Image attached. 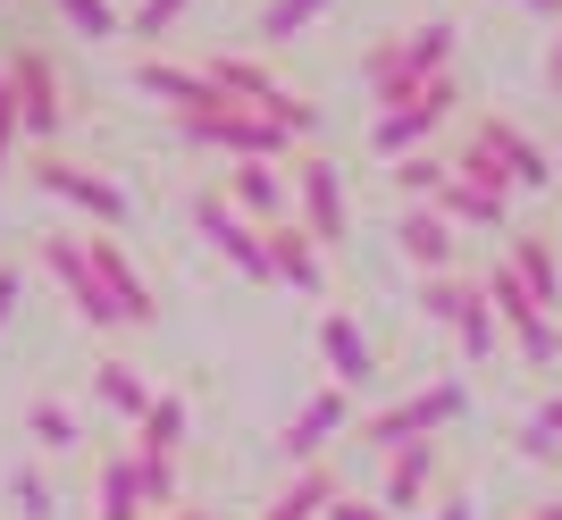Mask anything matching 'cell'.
Listing matches in <instances>:
<instances>
[{"mask_svg": "<svg viewBox=\"0 0 562 520\" xmlns=\"http://www.w3.org/2000/svg\"><path fill=\"white\" fill-rule=\"evenodd\" d=\"M453 43H462V25H453V18H420L412 34L370 43V50H361V84H370V101H378V110H395V101H412L420 84L453 76Z\"/></svg>", "mask_w": 562, "mask_h": 520, "instance_id": "6da1fadb", "label": "cell"}, {"mask_svg": "<svg viewBox=\"0 0 562 520\" xmlns=\"http://www.w3.org/2000/svg\"><path fill=\"white\" fill-rule=\"evenodd\" d=\"M462 411H470V386L437 378V386H420V395L370 411V420H361V445H370V453H403V445H420V437H437V428H453Z\"/></svg>", "mask_w": 562, "mask_h": 520, "instance_id": "7a4b0ae2", "label": "cell"}, {"mask_svg": "<svg viewBox=\"0 0 562 520\" xmlns=\"http://www.w3.org/2000/svg\"><path fill=\"white\" fill-rule=\"evenodd\" d=\"M9 101H18V126L25 143H59V126H68V84H59V59H50L43 43H18L9 50Z\"/></svg>", "mask_w": 562, "mask_h": 520, "instance_id": "3957f363", "label": "cell"}, {"mask_svg": "<svg viewBox=\"0 0 562 520\" xmlns=\"http://www.w3.org/2000/svg\"><path fill=\"white\" fill-rule=\"evenodd\" d=\"M34 185L50 193V202H68L76 218H85V227H126V185H117V177H101L93 160H68V151H43V160H34Z\"/></svg>", "mask_w": 562, "mask_h": 520, "instance_id": "277c9868", "label": "cell"}, {"mask_svg": "<svg viewBox=\"0 0 562 520\" xmlns=\"http://www.w3.org/2000/svg\"><path fill=\"white\" fill-rule=\"evenodd\" d=\"M453 101H462V84L437 76V84H420L412 101L378 110V118H370V151H378V160H412V151H428V135L453 118Z\"/></svg>", "mask_w": 562, "mask_h": 520, "instance_id": "5b68a950", "label": "cell"}, {"mask_svg": "<svg viewBox=\"0 0 562 520\" xmlns=\"http://www.w3.org/2000/svg\"><path fill=\"white\" fill-rule=\"evenodd\" d=\"M193 236L211 244L227 269H244L252 285H278V278H269V227H252V218L235 211L218 185H211V193H193Z\"/></svg>", "mask_w": 562, "mask_h": 520, "instance_id": "8992f818", "label": "cell"}, {"mask_svg": "<svg viewBox=\"0 0 562 520\" xmlns=\"http://www.w3.org/2000/svg\"><path fill=\"white\" fill-rule=\"evenodd\" d=\"M294 227H311V244H319V252H336V244L352 236L345 168L319 160V151H303V160H294Z\"/></svg>", "mask_w": 562, "mask_h": 520, "instance_id": "52a82bcc", "label": "cell"}, {"mask_svg": "<svg viewBox=\"0 0 562 520\" xmlns=\"http://www.w3.org/2000/svg\"><path fill=\"white\" fill-rule=\"evenodd\" d=\"M177 143L186 151H227V160H285L294 135L260 110H218V118H177Z\"/></svg>", "mask_w": 562, "mask_h": 520, "instance_id": "ba28073f", "label": "cell"}, {"mask_svg": "<svg viewBox=\"0 0 562 520\" xmlns=\"http://www.w3.org/2000/svg\"><path fill=\"white\" fill-rule=\"evenodd\" d=\"M135 93H151L168 118H218V110H235L211 76H202V59L186 68V59H160V50H143V59H135Z\"/></svg>", "mask_w": 562, "mask_h": 520, "instance_id": "9c48e42d", "label": "cell"}, {"mask_svg": "<svg viewBox=\"0 0 562 520\" xmlns=\"http://www.w3.org/2000/svg\"><path fill=\"white\" fill-rule=\"evenodd\" d=\"M85 260H93L101 294H110L117 328H151V319H160V303H151V278L135 269V252H126V244H117L110 227H93V236H85Z\"/></svg>", "mask_w": 562, "mask_h": 520, "instance_id": "30bf717a", "label": "cell"}, {"mask_svg": "<svg viewBox=\"0 0 562 520\" xmlns=\"http://www.w3.org/2000/svg\"><path fill=\"white\" fill-rule=\"evenodd\" d=\"M43 278H50V285H59V294L76 303V319H85V328H101V336L117 328L110 294H101L93 260H85V236H68V227H50V236H43Z\"/></svg>", "mask_w": 562, "mask_h": 520, "instance_id": "8fae6325", "label": "cell"}, {"mask_svg": "<svg viewBox=\"0 0 562 520\" xmlns=\"http://www.w3.org/2000/svg\"><path fill=\"white\" fill-rule=\"evenodd\" d=\"M345 428H352V395H345V386H319V395H311L303 403V411H294V420H285V437H278V453H285V462H294V471H303V462H328V445H336V437H345Z\"/></svg>", "mask_w": 562, "mask_h": 520, "instance_id": "7c38bea8", "label": "cell"}, {"mask_svg": "<svg viewBox=\"0 0 562 520\" xmlns=\"http://www.w3.org/2000/svg\"><path fill=\"white\" fill-rule=\"evenodd\" d=\"M311 344H319V361L336 370V386H345V395L378 386V344L361 336V319H352V310H319V319H311Z\"/></svg>", "mask_w": 562, "mask_h": 520, "instance_id": "4fadbf2b", "label": "cell"}, {"mask_svg": "<svg viewBox=\"0 0 562 520\" xmlns=\"http://www.w3.org/2000/svg\"><path fill=\"white\" fill-rule=\"evenodd\" d=\"M470 135H479L495 160H504L513 193H546V185H554V151H546L529 126H513V118H495V110H487V118H470Z\"/></svg>", "mask_w": 562, "mask_h": 520, "instance_id": "5bb4252c", "label": "cell"}, {"mask_svg": "<svg viewBox=\"0 0 562 520\" xmlns=\"http://www.w3.org/2000/svg\"><path fill=\"white\" fill-rule=\"evenodd\" d=\"M395 244H403V260H412L420 278H446V269H453V252H462V227H453V218L437 211V202H403Z\"/></svg>", "mask_w": 562, "mask_h": 520, "instance_id": "9a60e30c", "label": "cell"}, {"mask_svg": "<svg viewBox=\"0 0 562 520\" xmlns=\"http://www.w3.org/2000/svg\"><path fill=\"white\" fill-rule=\"evenodd\" d=\"M218 193H227L252 227H285V211H294V177H278V160H235Z\"/></svg>", "mask_w": 562, "mask_h": 520, "instance_id": "2e32d148", "label": "cell"}, {"mask_svg": "<svg viewBox=\"0 0 562 520\" xmlns=\"http://www.w3.org/2000/svg\"><path fill=\"white\" fill-rule=\"evenodd\" d=\"M269 278L294 285V294H311V303L328 294V252L311 244V227H294V218H285V227H269Z\"/></svg>", "mask_w": 562, "mask_h": 520, "instance_id": "e0dca14e", "label": "cell"}, {"mask_svg": "<svg viewBox=\"0 0 562 520\" xmlns=\"http://www.w3.org/2000/svg\"><path fill=\"white\" fill-rule=\"evenodd\" d=\"M428 487H437V437H420V445H403V453H386V478H378V504L386 512H420L428 504Z\"/></svg>", "mask_w": 562, "mask_h": 520, "instance_id": "ac0fdd59", "label": "cell"}, {"mask_svg": "<svg viewBox=\"0 0 562 520\" xmlns=\"http://www.w3.org/2000/svg\"><path fill=\"white\" fill-rule=\"evenodd\" d=\"M93 520H151V512H143V462H135V445H110V462L93 471Z\"/></svg>", "mask_w": 562, "mask_h": 520, "instance_id": "d6986e66", "label": "cell"}, {"mask_svg": "<svg viewBox=\"0 0 562 520\" xmlns=\"http://www.w3.org/2000/svg\"><path fill=\"white\" fill-rule=\"evenodd\" d=\"M345 496V478L328 471V462H303V471L285 478L278 496L260 504V520H328V504Z\"/></svg>", "mask_w": 562, "mask_h": 520, "instance_id": "ffe728a7", "label": "cell"}, {"mask_svg": "<svg viewBox=\"0 0 562 520\" xmlns=\"http://www.w3.org/2000/svg\"><path fill=\"white\" fill-rule=\"evenodd\" d=\"M202 76H211V84L235 101V110H269V93L285 84L269 59H244V50H211V59H202Z\"/></svg>", "mask_w": 562, "mask_h": 520, "instance_id": "44dd1931", "label": "cell"}, {"mask_svg": "<svg viewBox=\"0 0 562 520\" xmlns=\"http://www.w3.org/2000/svg\"><path fill=\"white\" fill-rule=\"evenodd\" d=\"M151 395H160V386L143 378L135 361H117V353H110V361H93V403L110 411V420H126V428H135L143 411H151Z\"/></svg>", "mask_w": 562, "mask_h": 520, "instance_id": "7402d4cb", "label": "cell"}, {"mask_svg": "<svg viewBox=\"0 0 562 520\" xmlns=\"http://www.w3.org/2000/svg\"><path fill=\"white\" fill-rule=\"evenodd\" d=\"M186 428H193L186 395H151V411L135 420V453L143 462H177V453H186Z\"/></svg>", "mask_w": 562, "mask_h": 520, "instance_id": "603a6c76", "label": "cell"}, {"mask_svg": "<svg viewBox=\"0 0 562 520\" xmlns=\"http://www.w3.org/2000/svg\"><path fill=\"white\" fill-rule=\"evenodd\" d=\"M504 260H513V278L538 294V310H554V319H562V269H554V244H546V236H513V244H504Z\"/></svg>", "mask_w": 562, "mask_h": 520, "instance_id": "cb8c5ba5", "label": "cell"}, {"mask_svg": "<svg viewBox=\"0 0 562 520\" xmlns=\"http://www.w3.org/2000/svg\"><path fill=\"white\" fill-rule=\"evenodd\" d=\"M437 211H446L453 227H479V236H504V227H513V202H495V193L462 185V177H446V193H437Z\"/></svg>", "mask_w": 562, "mask_h": 520, "instance_id": "d4e9b609", "label": "cell"}, {"mask_svg": "<svg viewBox=\"0 0 562 520\" xmlns=\"http://www.w3.org/2000/svg\"><path fill=\"white\" fill-rule=\"evenodd\" d=\"M328 9H336V0H260L252 34H260V43H294V34H311Z\"/></svg>", "mask_w": 562, "mask_h": 520, "instance_id": "484cf974", "label": "cell"}, {"mask_svg": "<svg viewBox=\"0 0 562 520\" xmlns=\"http://www.w3.org/2000/svg\"><path fill=\"white\" fill-rule=\"evenodd\" d=\"M470 303H479V278H462V269H446V278H420V310L437 319V328H453Z\"/></svg>", "mask_w": 562, "mask_h": 520, "instance_id": "4316f807", "label": "cell"}, {"mask_svg": "<svg viewBox=\"0 0 562 520\" xmlns=\"http://www.w3.org/2000/svg\"><path fill=\"white\" fill-rule=\"evenodd\" d=\"M479 294L495 303V319H504V328H520V319H538V294H529V285L513 278V260H495L487 278H479Z\"/></svg>", "mask_w": 562, "mask_h": 520, "instance_id": "83f0119b", "label": "cell"}, {"mask_svg": "<svg viewBox=\"0 0 562 520\" xmlns=\"http://www.w3.org/2000/svg\"><path fill=\"white\" fill-rule=\"evenodd\" d=\"M453 344H462V361H495V344H504V319H495L487 294H479V303L453 319Z\"/></svg>", "mask_w": 562, "mask_h": 520, "instance_id": "f1b7e54d", "label": "cell"}, {"mask_svg": "<svg viewBox=\"0 0 562 520\" xmlns=\"http://www.w3.org/2000/svg\"><path fill=\"white\" fill-rule=\"evenodd\" d=\"M529 462H562V395H546L529 420H520V437H513Z\"/></svg>", "mask_w": 562, "mask_h": 520, "instance_id": "f546056e", "label": "cell"}, {"mask_svg": "<svg viewBox=\"0 0 562 520\" xmlns=\"http://www.w3.org/2000/svg\"><path fill=\"white\" fill-rule=\"evenodd\" d=\"M453 177H462V185H479V193H495V202H513V177H504V160H495L479 135L453 151Z\"/></svg>", "mask_w": 562, "mask_h": 520, "instance_id": "4dcf8cb0", "label": "cell"}, {"mask_svg": "<svg viewBox=\"0 0 562 520\" xmlns=\"http://www.w3.org/2000/svg\"><path fill=\"white\" fill-rule=\"evenodd\" d=\"M25 437H34L43 453H76V445H85V437H76V411H68V403H50V395L25 411Z\"/></svg>", "mask_w": 562, "mask_h": 520, "instance_id": "1f68e13d", "label": "cell"}, {"mask_svg": "<svg viewBox=\"0 0 562 520\" xmlns=\"http://www.w3.org/2000/svg\"><path fill=\"white\" fill-rule=\"evenodd\" d=\"M453 177V160H437V151H412V160H395V193L403 202H437Z\"/></svg>", "mask_w": 562, "mask_h": 520, "instance_id": "d6a6232c", "label": "cell"}, {"mask_svg": "<svg viewBox=\"0 0 562 520\" xmlns=\"http://www.w3.org/2000/svg\"><path fill=\"white\" fill-rule=\"evenodd\" d=\"M513 353L529 361V370H554V361H562V319H554V310L520 319V328H513Z\"/></svg>", "mask_w": 562, "mask_h": 520, "instance_id": "836d02e7", "label": "cell"}, {"mask_svg": "<svg viewBox=\"0 0 562 520\" xmlns=\"http://www.w3.org/2000/svg\"><path fill=\"white\" fill-rule=\"evenodd\" d=\"M50 9H59V18H68L85 43H117V34H126V18H117L110 0H50Z\"/></svg>", "mask_w": 562, "mask_h": 520, "instance_id": "e575fe53", "label": "cell"}, {"mask_svg": "<svg viewBox=\"0 0 562 520\" xmlns=\"http://www.w3.org/2000/svg\"><path fill=\"white\" fill-rule=\"evenodd\" d=\"M193 0H135L126 9V43H168V25L186 18Z\"/></svg>", "mask_w": 562, "mask_h": 520, "instance_id": "d590c367", "label": "cell"}, {"mask_svg": "<svg viewBox=\"0 0 562 520\" xmlns=\"http://www.w3.org/2000/svg\"><path fill=\"white\" fill-rule=\"evenodd\" d=\"M260 118H278V126H285V135H294V143H311V135H319V101H303V93H294V84H278Z\"/></svg>", "mask_w": 562, "mask_h": 520, "instance_id": "8d00e7d4", "label": "cell"}, {"mask_svg": "<svg viewBox=\"0 0 562 520\" xmlns=\"http://www.w3.org/2000/svg\"><path fill=\"white\" fill-rule=\"evenodd\" d=\"M9 504H18V520H59V496H50L43 471H18V478H9Z\"/></svg>", "mask_w": 562, "mask_h": 520, "instance_id": "74e56055", "label": "cell"}, {"mask_svg": "<svg viewBox=\"0 0 562 520\" xmlns=\"http://www.w3.org/2000/svg\"><path fill=\"white\" fill-rule=\"evenodd\" d=\"M143 512H177V462H143Z\"/></svg>", "mask_w": 562, "mask_h": 520, "instance_id": "f35d334b", "label": "cell"}, {"mask_svg": "<svg viewBox=\"0 0 562 520\" xmlns=\"http://www.w3.org/2000/svg\"><path fill=\"white\" fill-rule=\"evenodd\" d=\"M18 143H25V126H18V101H9V84H0V177H9V160H18Z\"/></svg>", "mask_w": 562, "mask_h": 520, "instance_id": "ab89813d", "label": "cell"}, {"mask_svg": "<svg viewBox=\"0 0 562 520\" xmlns=\"http://www.w3.org/2000/svg\"><path fill=\"white\" fill-rule=\"evenodd\" d=\"M18 303H25V260H0V328L18 319Z\"/></svg>", "mask_w": 562, "mask_h": 520, "instance_id": "60d3db41", "label": "cell"}, {"mask_svg": "<svg viewBox=\"0 0 562 520\" xmlns=\"http://www.w3.org/2000/svg\"><path fill=\"white\" fill-rule=\"evenodd\" d=\"M328 520H395V512H386V504H361V496H336Z\"/></svg>", "mask_w": 562, "mask_h": 520, "instance_id": "b9f144b4", "label": "cell"}, {"mask_svg": "<svg viewBox=\"0 0 562 520\" xmlns=\"http://www.w3.org/2000/svg\"><path fill=\"white\" fill-rule=\"evenodd\" d=\"M428 520H479V504H470V496H446V504H437Z\"/></svg>", "mask_w": 562, "mask_h": 520, "instance_id": "7bdbcfd3", "label": "cell"}, {"mask_svg": "<svg viewBox=\"0 0 562 520\" xmlns=\"http://www.w3.org/2000/svg\"><path fill=\"white\" fill-rule=\"evenodd\" d=\"M546 84L562 93V25H554V43H546Z\"/></svg>", "mask_w": 562, "mask_h": 520, "instance_id": "ee69618b", "label": "cell"}, {"mask_svg": "<svg viewBox=\"0 0 562 520\" xmlns=\"http://www.w3.org/2000/svg\"><path fill=\"white\" fill-rule=\"evenodd\" d=\"M520 9H529V18H554V25H562V0H520Z\"/></svg>", "mask_w": 562, "mask_h": 520, "instance_id": "f6af8a7d", "label": "cell"}, {"mask_svg": "<svg viewBox=\"0 0 562 520\" xmlns=\"http://www.w3.org/2000/svg\"><path fill=\"white\" fill-rule=\"evenodd\" d=\"M160 520H211V512H202V504H177V512H160Z\"/></svg>", "mask_w": 562, "mask_h": 520, "instance_id": "bcb514c9", "label": "cell"}, {"mask_svg": "<svg viewBox=\"0 0 562 520\" xmlns=\"http://www.w3.org/2000/svg\"><path fill=\"white\" fill-rule=\"evenodd\" d=\"M529 520H562V504H538V512H529Z\"/></svg>", "mask_w": 562, "mask_h": 520, "instance_id": "7dc6e473", "label": "cell"}, {"mask_svg": "<svg viewBox=\"0 0 562 520\" xmlns=\"http://www.w3.org/2000/svg\"><path fill=\"white\" fill-rule=\"evenodd\" d=\"M0 84H9V50H0Z\"/></svg>", "mask_w": 562, "mask_h": 520, "instance_id": "c3c4849f", "label": "cell"}, {"mask_svg": "<svg viewBox=\"0 0 562 520\" xmlns=\"http://www.w3.org/2000/svg\"><path fill=\"white\" fill-rule=\"evenodd\" d=\"M554 160H562V143H554Z\"/></svg>", "mask_w": 562, "mask_h": 520, "instance_id": "681fc988", "label": "cell"}]
</instances>
